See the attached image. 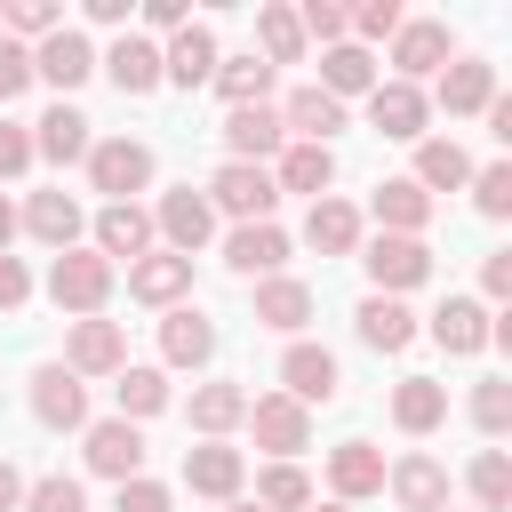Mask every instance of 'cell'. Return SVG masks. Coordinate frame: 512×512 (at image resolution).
<instances>
[{"instance_id": "obj_1", "label": "cell", "mask_w": 512, "mask_h": 512, "mask_svg": "<svg viewBox=\"0 0 512 512\" xmlns=\"http://www.w3.org/2000/svg\"><path fill=\"white\" fill-rule=\"evenodd\" d=\"M208 208H224V216H240V224H272V208H280V184H272V168L224 160V168L208 176Z\"/></svg>"}, {"instance_id": "obj_2", "label": "cell", "mask_w": 512, "mask_h": 512, "mask_svg": "<svg viewBox=\"0 0 512 512\" xmlns=\"http://www.w3.org/2000/svg\"><path fill=\"white\" fill-rule=\"evenodd\" d=\"M48 296H56L64 312L96 320V312H104V296H112V264H104L96 248H64V256L48 264Z\"/></svg>"}, {"instance_id": "obj_3", "label": "cell", "mask_w": 512, "mask_h": 512, "mask_svg": "<svg viewBox=\"0 0 512 512\" xmlns=\"http://www.w3.org/2000/svg\"><path fill=\"white\" fill-rule=\"evenodd\" d=\"M424 120H432V96L408 88V80H376L368 88V128L392 136V144H424Z\"/></svg>"}, {"instance_id": "obj_4", "label": "cell", "mask_w": 512, "mask_h": 512, "mask_svg": "<svg viewBox=\"0 0 512 512\" xmlns=\"http://www.w3.org/2000/svg\"><path fill=\"white\" fill-rule=\"evenodd\" d=\"M88 184H96L104 200H128V192L152 184V152H144L136 136H104V144H88Z\"/></svg>"}, {"instance_id": "obj_5", "label": "cell", "mask_w": 512, "mask_h": 512, "mask_svg": "<svg viewBox=\"0 0 512 512\" xmlns=\"http://www.w3.org/2000/svg\"><path fill=\"white\" fill-rule=\"evenodd\" d=\"M152 232L168 240V256H192V248L216 232V208H208V192H192V184L160 192V208H152Z\"/></svg>"}, {"instance_id": "obj_6", "label": "cell", "mask_w": 512, "mask_h": 512, "mask_svg": "<svg viewBox=\"0 0 512 512\" xmlns=\"http://www.w3.org/2000/svg\"><path fill=\"white\" fill-rule=\"evenodd\" d=\"M360 264H368V280H376V296H400V288H416V280H432V248H424V240H400V232H376Z\"/></svg>"}, {"instance_id": "obj_7", "label": "cell", "mask_w": 512, "mask_h": 512, "mask_svg": "<svg viewBox=\"0 0 512 512\" xmlns=\"http://www.w3.org/2000/svg\"><path fill=\"white\" fill-rule=\"evenodd\" d=\"M248 424H256V448H272L280 464H296V448H312V416H304L288 392H264V400H248Z\"/></svg>"}, {"instance_id": "obj_8", "label": "cell", "mask_w": 512, "mask_h": 512, "mask_svg": "<svg viewBox=\"0 0 512 512\" xmlns=\"http://www.w3.org/2000/svg\"><path fill=\"white\" fill-rule=\"evenodd\" d=\"M448 56H456V40H448V24H440V16H416V24H400V32H392V64H400L392 80H408V88H416L424 72H440Z\"/></svg>"}, {"instance_id": "obj_9", "label": "cell", "mask_w": 512, "mask_h": 512, "mask_svg": "<svg viewBox=\"0 0 512 512\" xmlns=\"http://www.w3.org/2000/svg\"><path fill=\"white\" fill-rule=\"evenodd\" d=\"M224 144H232V160L264 168V160H280L288 128H280V112H272V104H232V112H224Z\"/></svg>"}, {"instance_id": "obj_10", "label": "cell", "mask_w": 512, "mask_h": 512, "mask_svg": "<svg viewBox=\"0 0 512 512\" xmlns=\"http://www.w3.org/2000/svg\"><path fill=\"white\" fill-rule=\"evenodd\" d=\"M64 368H72V376H120V368H128V336H120V320H72Z\"/></svg>"}, {"instance_id": "obj_11", "label": "cell", "mask_w": 512, "mask_h": 512, "mask_svg": "<svg viewBox=\"0 0 512 512\" xmlns=\"http://www.w3.org/2000/svg\"><path fill=\"white\" fill-rule=\"evenodd\" d=\"M32 416L48 424V432H80L88 424V392H80V376L72 368H32Z\"/></svg>"}, {"instance_id": "obj_12", "label": "cell", "mask_w": 512, "mask_h": 512, "mask_svg": "<svg viewBox=\"0 0 512 512\" xmlns=\"http://www.w3.org/2000/svg\"><path fill=\"white\" fill-rule=\"evenodd\" d=\"M88 472H104V480H144V432L120 424V416L88 424Z\"/></svg>"}, {"instance_id": "obj_13", "label": "cell", "mask_w": 512, "mask_h": 512, "mask_svg": "<svg viewBox=\"0 0 512 512\" xmlns=\"http://www.w3.org/2000/svg\"><path fill=\"white\" fill-rule=\"evenodd\" d=\"M384 488H392V504L400 512H448V472H440V456H400L392 472H384Z\"/></svg>"}, {"instance_id": "obj_14", "label": "cell", "mask_w": 512, "mask_h": 512, "mask_svg": "<svg viewBox=\"0 0 512 512\" xmlns=\"http://www.w3.org/2000/svg\"><path fill=\"white\" fill-rule=\"evenodd\" d=\"M96 256H104V264H112V256H128V264L152 256V216H144L136 200H104V208H96Z\"/></svg>"}, {"instance_id": "obj_15", "label": "cell", "mask_w": 512, "mask_h": 512, "mask_svg": "<svg viewBox=\"0 0 512 512\" xmlns=\"http://www.w3.org/2000/svg\"><path fill=\"white\" fill-rule=\"evenodd\" d=\"M184 288H192V256H168V248H160V256H136V264H128V296H136V304L176 312Z\"/></svg>"}, {"instance_id": "obj_16", "label": "cell", "mask_w": 512, "mask_h": 512, "mask_svg": "<svg viewBox=\"0 0 512 512\" xmlns=\"http://www.w3.org/2000/svg\"><path fill=\"white\" fill-rule=\"evenodd\" d=\"M160 360H168V368H208V360H216V320L192 312V304H176V312L160 320Z\"/></svg>"}, {"instance_id": "obj_17", "label": "cell", "mask_w": 512, "mask_h": 512, "mask_svg": "<svg viewBox=\"0 0 512 512\" xmlns=\"http://www.w3.org/2000/svg\"><path fill=\"white\" fill-rule=\"evenodd\" d=\"M280 384H288L296 408L336 400V352H328V344H288V352H280Z\"/></svg>"}, {"instance_id": "obj_18", "label": "cell", "mask_w": 512, "mask_h": 512, "mask_svg": "<svg viewBox=\"0 0 512 512\" xmlns=\"http://www.w3.org/2000/svg\"><path fill=\"white\" fill-rule=\"evenodd\" d=\"M240 448H224V440H200V448H184V488L192 496H216V504H232L240 496Z\"/></svg>"}, {"instance_id": "obj_19", "label": "cell", "mask_w": 512, "mask_h": 512, "mask_svg": "<svg viewBox=\"0 0 512 512\" xmlns=\"http://www.w3.org/2000/svg\"><path fill=\"white\" fill-rule=\"evenodd\" d=\"M88 72H96V48H88L72 24H64V32H48V40L32 48V80H48V88H80Z\"/></svg>"}, {"instance_id": "obj_20", "label": "cell", "mask_w": 512, "mask_h": 512, "mask_svg": "<svg viewBox=\"0 0 512 512\" xmlns=\"http://www.w3.org/2000/svg\"><path fill=\"white\" fill-rule=\"evenodd\" d=\"M160 80H176V88H208V80H216V32H208V24H184V32L160 48Z\"/></svg>"}, {"instance_id": "obj_21", "label": "cell", "mask_w": 512, "mask_h": 512, "mask_svg": "<svg viewBox=\"0 0 512 512\" xmlns=\"http://www.w3.org/2000/svg\"><path fill=\"white\" fill-rule=\"evenodd\" d=\"M88 120L72 112V104H48L40 120H32V160H56V168H72V160H88Z\"/></svg>"}, {"instance_id": "obj_22", "label": "cell", "mask_w": 512, "mask_h": 512, "mask_svg": "<svg viewBox=\"0 0 512 512\" xmlns=\"http://www.w3.org/2000/svg\"><path fill=\"white\" fill-rule=\"evenodd\" d=\"M96 64L112 72V88H120V96H152V88H160V48H152V40H136V32H120Z\"/></svg>"}, {"instance_id": "obj_23", "label": "cell", "mask_w": 512, "mask_h": 512, "mask_svg": "<svg viewBox=\"0 0 512 512\" xmlns=\"http://www.w3.org/2000/svg\"><path fill=\"white\" fill-rule=\"evenodd\" d=\"M224 264H232V272H264V280H280V264H288V232H280V224H232Z\"/></svg>"}, {"instance_id": "obj_24", "label": "cell", "mask_w": 512, "mask_h": 512, "mask_svg": "<svg viewBox=\"0 0 512 512\" xmlns=\"http://www.w3.org/2000/svg\"><path fill=\"white\" fill-rule=\"evenodd\" d=\"M312 88L336 96V104H344V96H368V88H376V56L352 48V40H336V48H320V80H312Z\"/></svg>"}, {"instance_id": "obj_25", "label": "cell", "mask_w": 512, "mask_h": 512, "mask_svg": "<svg viewBox=\"0 0 512 512\" xmlns=\"http://www.w3.org/2000/svg\"><path fill=\"white\" fill-rule=\"evenodd\" d=\"M440 104H448V112H488V104H496V64L448 56V64H440Z\"/></svg>"}, {"instance_id": "obj_26", "label": "cell", "mask_w": 512, "mask_h": 512, "mask_svg": "<svg viewBox=\"0 0 512 512\" xmlns=\"http://www.w3.org/2000/svg\"><path fill=\"white\" fill-rule=\"evenodd\" d=\"M272 184H280V192H312V200H328V184H336V152H328V144H280Z\"/></svg>"}, {"instance_id": "obj_27", "label": "cell", "mask_w": 512, "mask_h": 512, "mask_svg": "<svg viewBox=\"0 0 512 512\" xmlns=\"http://www.w3.org/2000/svg\"><path fill=\"white\" fill-rule=\"evenodd\" d=\"M328 488H336V504H360V496H376V488H384V456H376L368 440H344V448L328 456Z\"/></svg>"}, {"instance_id": "obj_28", "label": "cell", "mask_w": 512, "mask_h": 512, "mask_svg": "<svg viewBox=\"0 0 512 512\" xmlns=\"http://www.w3.org/2000/svg\"><path fill=\"white\" fill-rule=\"evenodd\" d=\"M432 344H440V352H456V360H464V352H480V344H488V304L448 296V304L432 312Z\"/></svg>"}, {"instance_id": "obj_29", "label": "cell", "mask_w": 512, "mask_h": 512, "mask_svg": "<svg viewBox=\"0 0 512 512\" xmlns=\"http://www.w3.org/2000/svg\"><path fill=\"white\" fill-rule=\"evenodd\" d=\"M280 128H296V144H328V136L344 128V104L320 96V88H296V96L280 104Z\"/></svg>"}, {"instance_id": "obj_30", "label": "cell", "mask_w": 512, "mask_h": 512, "mask_svg": "<svg viewBox=\"0 0 512 512\" xmlns=\"http://www.w3.org/2000/svg\"><path fill=\"white\" fill-rule=\"evenodd\" d=\"M416 192H456V184H472V160H464V144H448V136H424L416 144V176H408Z\"/></svg>"}, {"instance_id": "obj_31", "label": "cell", "mask_w": 512, "mask_h": 512, "mask_svg": "<svg viewBox=\"0 0 512 512\" xmlns=\"http://www.w3.org/2000/svg\"><path fill=\"white\" fill-rule=\"evenodd\" d=\"M376 224H384V232H400V240H416V232L432 224V192H416L408 176L376 184Z\"/></svg>"}, {"instance_id": "obj_32", "label": "cell", "mask_w": 512, "mask_h": 512, "mask_svg": "<svg viewBox=\"0 0 512 512\" xmlns=\"http://www.w3.org/2000/svg\"><path fill=\"white\" fill-rule=\"evenodd\" d=\"M304 240H312L320 256H352V248H360V208H352V200H312Z\"/></svg>"}, {"instance_id": "obj_33", "label": "cell", "mask_w": 512, "mask_h": 512, "mask_svg": "<svg viewBox=\"0 0 512 512\" xmlns=\"http://www.w3.org/2000/svg\"><path fill=\"white\" fill-rule=\"evenodd\" d=\"M408 336H416V312L400 296H368L360 304V344L368 352H408Z\"/></svg>"}, {"instance_id": "obj_34", "label": "cell", "mask_w": 512, "mask_h": 512, "mask_svg": "<svg viewBox=\"0 0 512 512\" xmlns=\"http://www.w3.org/2000/svg\"><path fill=\"white\" fill-rule=\"evenodd\" d=\"M24 224H32V240H48V248L64 256V248L80 240V200H72V192H32Z\"/></svg>"}, {"instance_id": "obj_35", "label": "cell", "mask_w": 512, "mask_h": 512, "mask_svg": "<svg viewBox=\"0 0 512 512\" xmlns=\"http://www.w3.org/2000/svg\"><path fill=\"white\" fill-rule=\"evenodd\" d=\"M440 416H448V392H440L432 376H400V392H392V424L424 440V432H432Z\"/></svg>"}, {"instance_id": "obj_36", "label": "cell", "mask_w": 512, "mask_h": 512, "mask_svg": "<svg viewBox=\"0 0 512 512\" xmlns=\"http://www.w3.org/2000/svg\"><path fill=\"white\" fill-rule=\"evenodd\" d=\"M232 424H248V392H240V384H200V392H192V432L224 440Z\"/></svg>"}, {"instance_id": "obj_37", "label": "cell", "mask_w": 512, "mask_h": 512, "mask_svg": "<svg viewBox=\"0 0 512 512\" xmlns=\"http://www.w3.org/2000/svg\"><path fill=\"white\" fill-rule=\"evenodd\" d=\"M224 104H264V88H272V64L264 56H216V80H208Z\"/></svg>"}, {"instance_id": "obj_38", "label": "cell", "mask_w": 512, "mask_h": 512, "mask_svg": "<svg viewBox=\"0 0 512 512\" xmlns=\"http://www.w3.org/2000/svg\"><path fill=\"white\" fill-rule=\"evenodd\" d=\"M256 320L296 336V328L312 320V288H304V280H264V288H256Z\"/></svg>"}, {"instance_id": "obj_39", "label": "cell", "mask_w": 512, "mask_h": 512, "mask_svg": "<svg viewBox=\"0 0 512 512\" xmlns=\"http://www.w3.org/2000/svg\"><path fill=\"white\" fill-rule=\"evenodd\" d=\"M112 400H120V424H136V416H160V408H168V376H160V368H120Z\"/></svg>"}, {"instance_id": "obj_40", "label": "cell", "mask_w": 512, "mask_h": 512, "mask_svg": "<svg viewBox=\"0 0 512 512\" xmlns=\"http://www.w3.org/2000/svg\"><path fill=\"white\" fill-rule=\"evenodd\" d=\"M256 40H264V64H272V72L296 64V56H304V24H296V8H256Z\"/></svg>"}, {"instance_id": "obj_41", "label": "cell", "mask_w": 512, "mask_h": 512, "mask_svg": "<svg viewBox=\"0 0 512 512\" xmlns=\"http://www.w3.org/2000/svg\"><path fill=\"white\" fill-rule=\"evenodd\" d=\"M256 504H264V512H304V504H312V480H304L296 464H272V472L256 480Z\"/></svg>"}, {"instance_id": "obj_42", "label": "cell", "mask_w": 512, "mask_h": 512, "mask_svg": "<svg viewBox=\"0 0 512 512\" xmlns=\"http://www.w3.org/2000/svg\"><path fill=\"white\" fill-rule=\"evenodd\" d=\"M472 424H480L488 440L512 432V384H504V376H480V392H472Z\"/></svg>"}, {"instance_id": "obj_43", "label": "cell", "mask_w": 512, "mask_h": 512, "mask_svg": "<svg viewBox=\"0 0 512 512\" xmlns=\"http://www.w3.org/2000/svg\"><path fill=\"white\" fill-rule=\"evenodd\" d=\"M472 504H480V512H504V504H512V464H504V448H488V456L472 464Z\"/></svg>"}, {"instance_id": "obj_44", "label": "cell", "mask_w": 512, "mask_h": 512, "mask_svg": "<svg viewBox=\"0 0 512 512\" xmlns=\"http://www.w3.org/2000/svg\"><path fill=\"white\" fill-rule=\"evenodd\" d=\"M8 32L16 40H48V32H64V8L56 0H8Z\"/></svg>"}, {"instance_id": "obj_45", "label": "cell", "mask_w": 512, "mask_h": 512, "mask_svg": "<svg viewBox=\"0 0 512 512\" xmlns=\"http://www.w3.org/2000/svg\"><path fill=\"white\" fill-rule=\"evenodd\" d=\"M400 24H408V16H400V0H360V8L344 16V32H360V40H392ZM360 40H352V48H360Z\"/></svg>"}, {"instance_id": "obj_46", "label": "cell", "mask_w": 512, "mask_h": 512, "mask_svg": "<svg viewBox=\"0 0 512 512\" xmlns=\"http://www.w3.org/2000/svg\"><path fill=\"white\" fill-rule=\"evenodd\" d=\"M472 208H480V216H512V160H488V168L472 176Z\"/></svg>"}, {"instance_id": "obj_47", "label": "cell", "mask_w": 512, "mask_h": 512, "mask_svg": "<svg viewBox=\"0 0 512 512\" xmlns=\"http://www.w3.org/2000/svg\"><path fill=\"white\" fill-rule=\"evenodd\" d=\"M24 512H88V496H80V480L48 472V480H32V488H24Z\"/></svg>"}, {"instance_id": "obj_48", "label": "cell", "mask_w": 512, "mask_h": 512, "mask_svg": "<svg viewBox=\"0 0 512 512\" xmlns=\"http://www.w3.org/2000/svg\"><path fill=\"white\" fill-rule=\"evenodd\" d=\"M24 88H32V48H24V40H8V32H0V104H16V96H24Z\"/></svg>"}, {"instance_id": "obj_49", "label": "cell", "mask_w": 512, "mask_h": 512, "mask_svg": "<svg viewBox=\"0 0 512 512\" xmlns=\"http://www.w3.org/2000/svg\"><path fill=\"white\" fill-rule=\"evenodd\" d=\"M296 24H304V40H320V48H336V40H344V8H336V0H304V8H296Z\"/></svg>"}, {"instance_id": "obj_50", "label": "cell", "mask_w": 512, "mask_h": 512, "mask_svg": "<svg viewBox=\"0 0 512 512\" xmlns=\"http://www.w3.org/2000/svg\"><path fill=\"white\" fill-rule=\"evenodd\" d=\"M112 512H176V496L160 480H120V504Z\"/></svg>"}, {"instance_id": "obj_51", "label": "cell", "mask_w": 512, "mask_h": 512, "mask_svg": "<svg viewBox=\"0 0 512 512\" xmlns=\"http://www.w3.org/2000/svg\"><path fill=\"white\" fill-rule=\"evenodd\" d=\"M24 168H32V136L0 120V176H24Z\"/></svg>"}, {"instance_id": "obj_52", "label": "cell", "mask_w": 512, "mask_h": 512, "mask_svg": "<svg viewBox=\"0 0 512 512\" xmlns=\"http://www.w3.org/2000/svg\"><path fill=\"white\" fill-rule=\"evenodd\" d=\"M24 296H32V272H24L16 256H0V312H16Z\"/></svg>"}, {"instance_id": "obj_53", "label": "cell", "mask_w": 512, "mask_h": 512, "mask_svg": "<svg viewBox=\"0 0 512 512\" xmlns=\"http://www.w3.org/2000/svg\"><path fill=\"white\" fill-rule=\"evenodd\" d=\"M144 24H152V32H168V40H176V32H184V24H192V16H184V0H144Z\"/></svg>"}, {"instance_id": "obj_54", "label": "cell", "mask_w": 512, "mask_h": 512, "mask_svg": "<svg viewBox=\"0 0 512 512\" xmlns=\"http://www.w3.org/2000/svg\"><path fill=\"white\" fill-rule=\"evenodd\" d=\"M480 280H488V296H512V248H496V256H488V272H480Z\"/></svg>"}, {"instance_id": "obj_55", "label": "cell", "mask_w": 512, "mask_h": 512, "mask_svg": "<svg viewBox=\"0 0 512 512\" xmlns=\"http://www.w3.org/2000/svg\"><path fill=\"white\" fill-rule=\"evenodd\" d=\"M0 512H24V472L0 456Z\"/></svg>"}, {"instance_id": "obj_56", "label": "cell", "mask_w": 512, "mask_h": 512, "mask_svg": "<svg viewBox=\"0 0 512 512\" xmlns=\"http://www.w3.org/2000/svg\"><path fill=\"white\" fill-rule=\"evenodd\" d=\"M88 24H112V32H120V24H128V0H88Z\"/></svg>"}, {"instance_id": "obj_57", "label": "cell", "mask_w": 512, "mask_h": 512, "mask_svg": "<svg viewBox=\"0 0 512 512\" xmlns=\"http://www.w3.org/2000/svg\"><path fill=\"white\" fill-rule=\"evenodd\" d=\"M8 240H16V208H8V192H0V256H8Z\"/></svg>"}, {"instance_id": "obj_58", "label": "cell", "mask_w": 512, "mask_h": 512, "mask_svg": "<svg viewBox=\"0 0 512 512\" xmlns=\"http://www.w3.org/2000/svg\"><path fill=\"white\" fill-rule=\"evenodd\" d=\"M224 512H264V504H240V496H232V504H224Z\"/></svg>"}, {"instance_id": "obj_59", "label": "cell", "mask_w": 512, "mask_h": 512, "mask_svg": "<svg viewBox=\"0 0 512 512\" xmlns=\"http://www.w3.org/2000/svg\"><path fill=\"white\" fill-rule=\"evenodd\" d=\"M312 512H352V504H312Z\"/></svg>"}]
</instances>
